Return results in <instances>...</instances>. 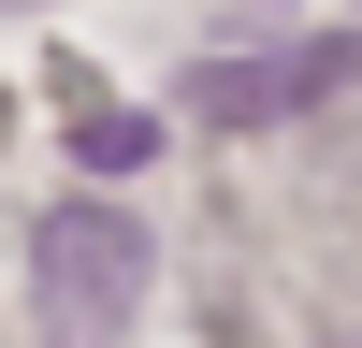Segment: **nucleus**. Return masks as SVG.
Returning <instances> with one entry per match:
<instances>
[{
  "instance_id": "1",
  "label": "nucleus",
  "mask_w": 362,
  "mask_h": 348,
  "mask_svg": "<svg viewBox=\"0 0 362 348\" xmlns=\"http://www.w3.org/2000/svg\"><path fill=\"white\" fill-rule=\"evenodd\" d=\"M29 290H44V334L58 348H116L145 305V232L116 218V203H58L44 247H29Z\"/></svg>"
},
{
  "instance_id": "3",
  "label": "nucleus",
  "mask_w": 362,
  "mask_h": 348,
  "mask_svg": "<svg viewBox=\"0 0 362 348\" xmlns=\"http://www.w3.org/2000/svg\"><path fill=\"white\" fill-rule=\"evenodd\" d=\"M73 145H87V160H102V174H131V160H145V145H160V131H145V116H131V102H102V116H87V131H73Z\"/></svg>"
},
{
  "instance_id": "2",
  "label": "nucleus",
  "mask_w": 362,
  "mask_h": 348,
  "mask_svg": "<svg viewBox=\"0 0 362 348\" xmlns=\"http://www.w3.org/2000/svg\"><path fill=\"white\" fill-rule=\"evenodd\" d=\"M348 73H362L348 29H319V44H261V58H203V73H189V116H203V131H276V116L334 102Z\"/></svg>"
},
{
  "instance_id": "4",
  "label": "nucleus",
  "mask_w": 362,
  "mask_h": 348,
  "mask_svg": "<svg viewBox=\"0 0 362 348\" xmlns=\"http://www.w3.org/2000/svg\"><path fill=\"white\" fill-rule=\"evenodd\" d=\"M348 348H362V334H348Z\"/></svg>"
}]
</instances>
